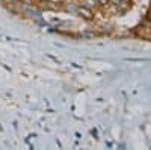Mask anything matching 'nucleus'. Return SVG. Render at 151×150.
Masks as SVG:
<instances>
[{
	"mask_svg": "<svg viewBox=\"0 0 151 150\" xmlns=\"http://www.w3.org/2000/svg\"><path fill=\"white\" fill-rule=\"evenodd\" d=\"M21 12H23L26 17L33 18V20H40V18H41V12L38 11L36 8L29 6V5H23V6H21Z\"/></svg>",
	"mask_w": 151,
	"mask_h": 150,
	"instance_id": "f257e3e1",
	"label": "nucleus"
},
{
	"mask_svg": "<svg viewBox=\"0 0 151 150\" xmlns=\"http://www.w3.org/2000/svg\"><path fill=\"white\" fill-rule=\"evenodd\" d=\"M76 14H77L80 18L86 20V21H91V20H94V12H92V9L86 8V6H83V5L77 6V11H76Z\"/></svg>",
	"mask_w": 151,
	"mask_h": 150,
	"instance_id": "f03ea898",
	"label": "nucleus"
},
{
	"mask_svg": "<svg viewBox=\"0 0 151 150\" xmlns=\"http://www.w3.org/2000/svg\"><path fill=\"white\" fill-rule=\"evenodd\" d=\"M82 5L86 6V8H89V9H92L97 5V0H82Z\"/></svg>",
	"mask_w": 151,
	"mask_h": 150,
	"instance_id": "7ed1b4c3",
	"label": "nucleus"
},
{
	"mask_svg": "<svg viewBox=\"0 0 151 150\" xmlns=\"http://www.w3.org/2000/svg\"><path fill=\"white\" fill-rule=\"evenodd\" d=\"M97 3L101 6H106V5H109V0H97Z\"/></svg>",
	"mask_w": 151,
	"mask_h": 150,
	"instance_id": "20e7f679",
	"label": "nucleus"
},
{
	"mask_svg": "<svg viewBox=\"0 0 151 150\" xmlns=\"http://www.w3.org/2000/svg\"><path fill=\"white\" fill-rule=\"evenodd\" d=\"M8 2H11V3H15V2H20V0H8Z\"/></svg>",
	"mask_w": 151,
	"mask_h": 150,
	"instance_id": "39448f33",
	"label": "nucleus"
}]
</instances>
